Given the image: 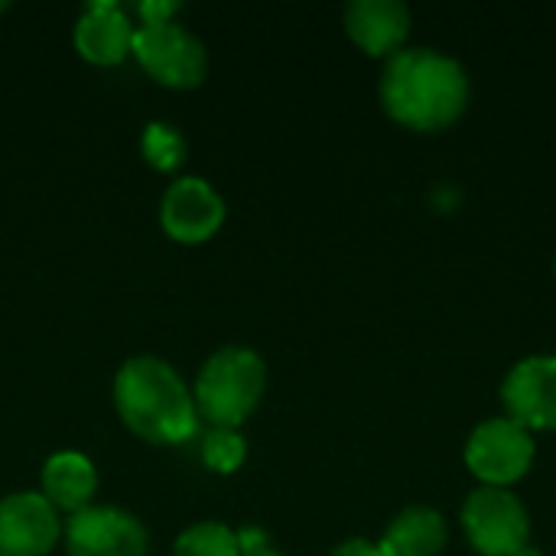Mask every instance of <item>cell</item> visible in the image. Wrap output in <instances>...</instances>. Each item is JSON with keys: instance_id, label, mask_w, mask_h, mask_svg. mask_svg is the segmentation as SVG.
<instances>
[{"instance_id": "20", "label": "cell", "mask_w": 556, "mask_h": 556, "mask_svg": "<svg viewBox=\"0 0 556 556\" xmlns=\"http://www.w3.org/2000/svg\"><path fill=\"white\" fill-rule=\"evenodd\" d=\"M241 556H280V554L267 544V547H261V551H251V554H241Z\"/></svg>"}, {"instance_id": "9", "label": "cell", "mask_w": 556, "mask_h": 556, "mask_svg": "<svg viewBox=\"0 0 556 556\" xmlns=\"http://www.w3.org/2000/svg\"><path fill=\"white\" fill-rule=\"evenodd\" d=\"M222 222H225V202L205 179L182 176L166 189L160 205V225L173 241L202 244L222 228Z\"/></svg>"}, {"instance_id": "13", "label": "cell", "mask_w": 556, "mask_h": 556, "mask_svg": "<svg viewBox=\"0 0 556 556\" xmlns=\"http://www.w3.org/2000/svg\"><path fill=\"white\" fill-rule=\"evenodd\" d=\"M446 518L437 508L414 505L404 508L378 541L384 556H437L446 547Z\"/></svg>"}, {"instance_id": "4", "label": "cell", "mask_w": 556, "mask_h": 556, "mask_svg": "<svg viewBox=\"0 0 556 556\" xmlns=\"http://www.w3.org/2000/svg\"><path fill=\"white\" fill-rule=\"evenodd\" d=\"M463 531L482 556H515L531 544V518L511 489L479 485L463 505Z\"/></svg>"}, {"instance_id": "1", "label": "cell", "mask_w": 556, "mask_h": 556, "mask_svg": "<svg viewBox=\"0 0 556 556\" xmlns=\"http://www.w3.org/2000/svg\"><path fill=\"white\" fill-rule=\"evenodd\" d=\"M381 104L410 130H443L469 104V75L440 49L401 46L384 62Z\"/></svg>"}, {"instance_id": "2", "label": "cell", "mask_w": 556, "mask_h": 556, "mask_svg": "<svg viewBox=\"0 0 556 556\" xmlns=\"http://www.w3.org/2000/svg\"><path fill=\"white\" fill-rule=\"evenodd\" d=\"M114 407L130 433L147 443H186L195 433V401L186 381L163 358L140 355L114 378Z\"/></svg>"}, {"instance_id": "10", "label": "cell", "mask_w": 556, "mask_h": 556, "mask_svg": "<svg viewBox=\"0 0 556 556\" xmlns=\"http://www.w3.org/2000/svg\"><path fill=\"white\" fill-rule=\"evenodd\" d=\"M59 541V515L42 492H16L0 502V556H46Z\"/></svg>"}, {"instance_id": "22", "label": "cell", "mask_w": 556, "mask_h": 556, "mask_svg": "<svg viewBox=\"0 0 556 556\" xmlns=\"http://www.w3.org/2000/svg\"><path fill=\"white\" fill-rule=\"evenodd\" d=\"M3 7H7V3H0V10H3Z\"/></svg>"}, {"instance_id": "8", "label": "cell", "mask_w": 556, "mask_h": 556, "mask_svg": "<svg viewBox=\"0 0 556 556\" xmlns=\"http://www.w3.org/2000/svg\"><path fill=\"white\" fill-rule=\"evenodd\" d=\"M68 556H147L143 525L121 508H85L65 525Z\"/></svg>"}, {"instance_id": "6", "label": "cell", "mask_w": 556, "mask_h": 556, "mask_svg": "<svg viewBox=\"0 0 556 556\" xmlns=\"http://www.w3.org/2000/svg\"><path fill=\"white\" fill-rule=\"evenodd\" d=\"M534 463V437L511 417L482 420L466 440V466L482 485L508 489L518 482Z\"/></svg>"}, {"instance_id": "21", "label": "cell", "mask_w": 556, "mask_h": 556, "mask_svg": "<svg viewBox=\"0 0 556 556\" xmlns=\"http://www.w3.org/2000/svg\"><path fill=\"white\" fill-rule=\"evenodd\" d=\"M515 556H544V554H541L538 547H531V544H528V547H521V551H518Z\"/></svg>"}, {"instance_id": "15", "label": "cell", "mask_w": 556, "mask_h": 556, "mask_svg": "<svg viewBox=\"0 0 556 556\" xmlns=\"http://www.w3.org/2000/svg\"><path fill=\"white\" fill-rule=\"evenodd\" d=\"M173 556H241L238 531L218 521H202L182 531L173 544Z\"/></svg>"}, {"instance_id": "3", "label": "cell", "mask_w": 556, "mask_h": 556, "mask_svg": "<svg viewBox=\"0 0 556 556\" xmlns=\"http://www.w3.org/2000/svg\"><path fill=\"white\" fill-rule=\"evenodd\" d=\"M264 388V358L251 349L228 345L202 365L192 401L199 417H205L215 430H238L261 404Z\"/></svg>"}, {"instance_id": "12", "label": "cell", "mask_w": 556, "mask_h": 556, "mask_svg": "<svg viewBox=\"0 0 556 556\" xmlns=\"http://www.w3.org/2000/svg\"><path fill=\"white\" fill-rule=\"evenodd\" d=\"M345 29L368 55H391L410 33V10L404 0H352Z\"/></svg>"}, {"instance_id": "19", "label": "cell", "mask_w": 556, "mask_h": 556, "mask_svg": "<svg viewBox=\"0 0 556 556\" xmlns=\"http://www.w3.org/2000/svg\"><path fill=\"white\" fill-rule=\"evenodd\" d=\"M329 556H384V551H381L378 544L365 541V538H352V541L339 544Z\"/></svg>"}, {"instance_id": "7", "label": "cell", "mask_w": 556, "mask_h": 556, "mask_svg": "<svg viewBox=\"0 0 556 556\" xmlns=\"http://www.w3.org/2000/svg\"><path fill=\"white\" fill-rule=\"evenodd\" d=\"M511 420L528 430H556V355H528L502 381Z\"/></svg>"}, {"instance_id": "17", "label": "cell", "mask_w": 556, "mask_h": 556, "mask_svg": "<svg viewBox=\"0 0 556 556\" xmlns=\"http://www.w3.org/2000/svg\"><path fill=\"white\" fill-rule=\"evenodd\" d=\"M244 456H248V446H244V437L238 430H212L202 443L205 466L222 472V476L238 472L244 466Z\"/></svg>"}, {"instance_id": "5", "label": "cell", "mask_w": 556, "mask_h": 556, "mask_svg": "<svg viewBox=\"0 0 556 556\" xmlns=\"http://www.w3.org/2000/svg\"><path fill=\"white\" fill-rule=\"evenodd\" d=\"M140 68L166 88H195L208 75L205 46L173 23H140L134 33V52Z\"/></svg>"}, {"instance_id": "14", "label": "cell", "mask_w": 556, "mask_h": 556, "mask_svg": "<svg viewBox=\"0 0 556 556\" xmlns=\"http://www.w3.org/2000/svg\"><path fill=\"white\" fill-rule=\"evenodd\" d=\"M98 492L94 466L78 453H55L42 466V498L62 511H85Z\"/></svg>"}, {"instance_id": "11", "label": "cell", "mask_w": 556, "mask_h": 556, "mask_svg": "<svg viewBox=\"0 0 556 556\" xmlns=\"http://www.w3.org/2000/svg\"><path fill=\"white\" fill-rule=\"evenodd\" d=\"M130 16L117 3H91L75 23V49L91 65H117L134 52Z\"/></svg>"}, {"instance_id": "18", "label": "cell", "mask_w": 556, "mask_h": 556, "mask_svg": "<svg viewBox=\"0 0 556 556\" xmlns=\"http://www.w3.org/2000/svg\"><path fill=\"white\" fill-rule=\"evenodd\" d=\"M179 3H166V0H147L137 7V13L143 16V23H173V16L179 13Z\"/></svg>"}, {"instance_id": "16", "label": "cell", "mask_w": 556, "mask_h": 556, "mask_svg": "<svg viewBox=\"0 0 556 556\" xmlns=\"http://www.w3.org/2000/svg\"><path fill=\"white\" fill-rule=\"evenodd\" d=\"M140 153H143V160H147L153 169L173 173V169H179L182 160H186V140H182V134H179L173 124L153 121V124H147V130H143V137H140Z\"/></svg>"}]
</instances>
